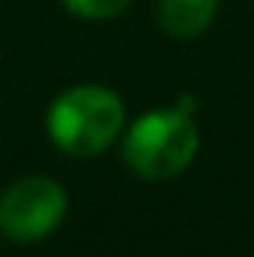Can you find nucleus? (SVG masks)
Returning a JSON list of instances; mask_svg holds the SVG:
<instances>
[{
  "label": "nucleus",
  "mask_w": 254,
  "mask_h": 257,
  "mask_svg": "<svg viewBox=\"0 0 254 257\" xmlns=\"http://www.w3.org/2000/svg\"><path fill=\"white\" fill-rule=\"evenodd\" d=\"M192 111V98H183L166 111H150L134 120L124 137V163L134 176L147 182H163L192 163L199 150V127Z\"/></svg>",
  "instance_id": "f257e3e1"
},
{
  "label": "nucleus",
  "mask_w": 254,
  "mask_h": 257,
  "mask_svg": "<svg viewBox=\"0 0 254 257\" xmlns=\"http://www.w3.org/2000/svg\"><path fill=\"white\" fill-rule=\"evenodd\" d=\"M46 131L62 153L91 160L124 131V101L111 88L78 85L62 91L46 114Z\"/></svg>",
  "instance_id": "f03ea898"
},
{
  "label": "nucleus",
  "mask_w": 254,
  "mask_h": 257,
  "mask_svg": "<svg viewBox=\"0 0 254 257\" xmlns=\"http://www.w3.org/2000/svg\"><path fill=\"white\" fill-rule=\"evenodd\" d=\"M69 199L49 176H23L0 192V234L17 244L43 241L62 225Z\"/></svg>",
  "instance_id": "7ed1b4c3"
},
{
  "label": "nucleus",
  "mask_w": 254,
  "mask_h": 257,
  "mask_svg": "<svg viewBox=\"0 0 254 257\" xmlns=\"http://www.w3.org/2000/svg\"><path fill=\"white\" fill-rule=\"evenodd\" d=\"M218 0H153V13L163 33L176 39H192L209 30Z\"/></svg>",
  "instance_id": "20e7f679"
},
{
  "label": "nucleus",
  "mask_w": 254,
  "mask_h": 257,
  "mask_svg": "<svg viewBox=\"0 0 254 257\" xmlns=\"http://www.w3.org/2000/svg\"><path fill=\"white\" fill-rule=\"evenodd\" d=\"M131 4L134 0H65V7L82 20H114Z\"/></svg>",
  "instance_id": "39448f33"
}]
</instances>
